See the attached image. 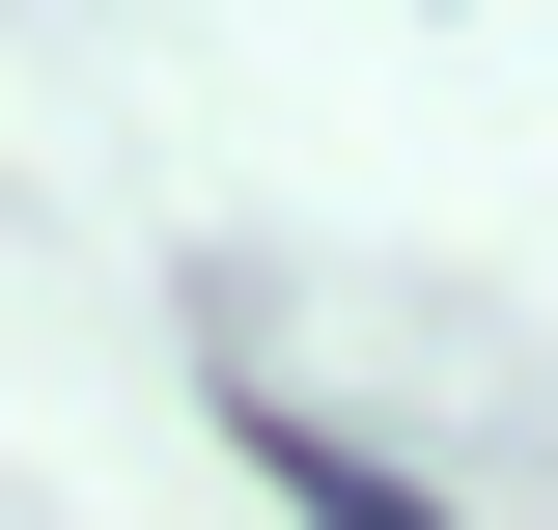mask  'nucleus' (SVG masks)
<instances>
[{
  "label": "nucleus",
  "instance_id": "obj_1",
  "mask_svg": "<svg viewBox=\"0 0 558 530\" xmlns=\"http://www.w3.org/2000/svg\"><path fill=\"white\" fill-rule=\"evenodd\" d=\"M252 474H279V503H307V530H418V474H391V447H307V419H279Z\"/></svg>",
  "mask_w": 558,
  "mask_h": 530
}]
</instances>
